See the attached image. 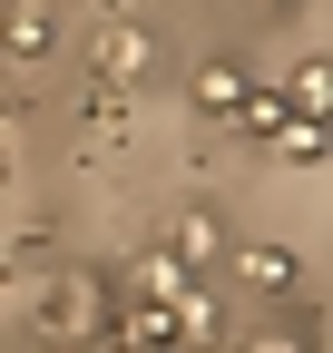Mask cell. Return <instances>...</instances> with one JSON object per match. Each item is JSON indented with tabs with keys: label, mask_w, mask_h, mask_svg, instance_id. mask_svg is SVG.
Masks as SVG:
<instances>
[{
	"label": "cell",
	"mask_w": 333,
	"mask_h": 353,
	"mask_svg": "<svg viewBox=\"0 0 333 353\" xmlns=\"http://www.w3.org/2000/svg\"><path fill=\"white\" fill-rule=\"evenodd\" d=\"M98 294H108V285L78 265V275H59V285H50V304H20V314L50 334V343H89V334H98Z\"/></svg>",
	"instance_id": "1"
},
{
	"label": "cell",
	"mask_w": 333,
	"mask_h": 353,
	"mask_svg": "<svg viewBox=\"0 0 333 353\" xmlns=\"http://www.w3.org/2000/svg\"><path fill=\"white\" fill-rule=\"evenodd\" d=\"M89 59H98V79H147V69H157L166 50H157V30L118 20V30H98V50H89Z\"/></svg>",
	"instance_id": "2"
},
{
	"label": "cell",
	"mask_w": 333,
	"mask_h": 353,
	"mask_svg": "<svg viewBox=\"0 0 333 353\" xmlns=\"http://www.w3.org/2000/svg\"><path fill=\"white\" fill-rule=\"evenodd\" d=\"M128 294H138V304H186L196 275H186V255H177V245H147V255L128 265Z\"/></svg>",
	"instance_id": "3"
},
{
	"label": "cell",
	"mask_w": 333,
	"mask_h": 353,
	"mask_svg": "<svg viewBox=\"0 0 333 353\" xmlns=\"http://www.w3.org/2000/svg\"><path fill=\"white\" fill-rule=\"evenodd\" d=\"M186 99H196L206 118H245V99H255V88H245V69H235V59H196Z\"/></svg>",
	"instance_id": "4"
},
{
	"label": "cell",
	"mask_w": 333,
	"mask_h": 353,
	"mask_svg": "<svg viewBox=\"0 0 333 353\" xmlns=\"http://www.w3.org/2000/svg\"><path fill=\"white\" fill-rule=\"evenodd\" d=\"M284 99H294V118H323V128H333V59H304Z\"/></svg>",
	"instance_id": "5"
},
{
	"label": "cell",
	"mask_w": 333,
	"mask_h": 353,
	"mask_svg": "<svg viewBox=\"0 0 333 353\" xmlns=\"http://www.w3.org/2000/svg\"><path fill=\"white\" fill-rule=\"evenodd\" d=\"M235 275L265 285V294H284V285H294V255H284V245H235Z\"/></svg>",
	"instance_id": "6"
},
{
	"label": "cell",
	"mask_w": 333,
	"mask_h": 353,
	"mask_svg": "<svg viewBox=\"0 0 333 353\" xmlns=\"http://www.w3.org/2000/svg\"><path fill=\"white\" fill-rule=\"evenodd\" d=\"M275 157H284V167H323V157H333V128H323V118H294V128L275 138Z\"/></svg>",
	"instance_id": "7"
},
{
	"label": "cell",
	"mask_w": 333,
	"mask_h": 353,
	"mask_svg": "<svg viewBox=\"0 0 333 353\" xmlns=\"http://www.w3.org/2000/svg\"><path fill=\"white\" fill-rule=\"evenodd\" d=\"M177 334H186L196 353H216V294H186V304H177Z\"/></svg>",
	"instance_id": "8"
},
{
	"label": "cell",
	"mask_w": 333,
	"mask_h": 353,
	"mask_svg": "<svg viewBox=\"0 0 333 353\" xmlns=\"http://www.w3.org/2000/svg\"><path fill=\"white\" fill-rule=\"evenodd\" d=\"M166 245H177L186 265H206V255L226 245V236H216V216H177V236H166Z\"/></svg>",
	"instance_id": "9"
},
{
	"label": "cell",
	"mask_w": 333,
	"mask_h": 353,
	"mask_svg": "<svg viewBox=\"0 0 333 353\" xmlns=\"http://www.w3.org/2000/svg\"><path fill=\"white\" fill-rule=\"evenodd\" d=\"M10 50H20V59H39V50H50V20H39V10H20V30H10Z\"/></svg>",
	"instance_id": "10"
},
{
	"label": "cell",
	"mask_w": 333,
	"mask_h": 353,
	"mask_svg": "<svg viewBox=\"0 0 333 353\" xmlns=\"http://www.w3.org/2000/svg\"><path fill=\"white\" fill-rule=\"evenodd\" d=\"M235 353H304L294 334H255V343H235Z\"/></svg>",
	"instance_id": "11"
},
{
	"label": "cell",
	"mask_w": 333,
	"mask_h": 353,
	"mask_svg": "<svg viewBox=\"0 0 333 353\" xmlns=\"http://www.w3.org/2000/svg\"><path fill=\"white\" fill-rule=\"evenodd\" d=\"M128 353H196V343H186V334H166V343H128Z\"/></svg>",
	"instance_id": "12"
},
{
	"label": "cell",
	"mask_w": 333,
	"mask_h": 353,
	"mask_svg": "<svg viewBox=\"0 0 333 353\" xmlns=\"http://www.w3.org/2000/svg\"><path fill=\"white\" fill-rule=\"evenodd\" d=\"M255 10H294V0H255Z\"/></svg>",
	"instance_id": "13"
}]
</instances>
